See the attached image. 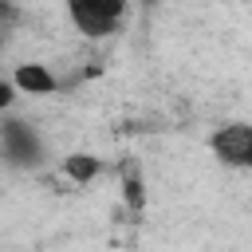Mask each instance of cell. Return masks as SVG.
Masks as SVG:
<instances>
[{
    "instance_id": "cell-1",
    "label": "cell",
    "mask_w": 252,
    "mask_h": 252,
    "mask_svg": "<svg viewBox=\"0 0 252 252\" xmlns=\"http://www.w3.org/2000/svg\"><path fill=\"white\" fill-rule=\"evenodd\" d=\"M67 16L83 35L102 39V35L118 32V24L126 16V0H67Z\"/></svg>"
},
{
    "instance_id": "cell-2",
    "label": "cell",
    "mask_w": 252,
    "mask_h": 252,
    "mask_svg": "<svg viewBox=\"0 0 252 252\" xmlns=\"http://www.w3.org/2000/svg\"><path fill=\"white\" fill-rule=\"evenodd\" d=\"M209 150H213V158H220L224 165L252 169V126H248V122H228V126H220V130L209 138Z\"/></svg>"
},
{
    "instance_id": "cell-3",
    "label": "cell",
    "mask_w": 252,
    "mask_h": 252,
    "mask_svg": "<svg viewBox=\"0 0 252 252\" xmlns=\"http://www.w3.org/2000/svg\"><path fill=\"white\" fill-rule=\"evenodd\" d=\"M0 150H4V158L12 165H35L43 158V146H39L35 130L28 122H20V118H8L0 126Z\"/></svg>"
},
{
    "instance_id": "cell-4",
    "label": "cell",
    "mask_w": 252,
    "mask_h": 252,
    "mask_svg": "<svg viewBox=\"0 0 252 252\" xmlns=\"http://www.w3.org/2000/svg\"><path fill=\"white\" fill-rule=\"evenodd\" d=\"M12 87L20 94H55L59 91V79L43 67V63H20L16 75H12Z\"/></svg>"
},
{
    "instance_id": "cell-5",
    "label": "cell",
    "mask_w": 252,
    "mask_h": 252,
    "mask_svg": "<svg viewBox=\"0 0 252 252\" xmlns=\"http://www.w3.org/2000/svg\"><path fill=\"white\" fill-rule=\"evenodd\" d=\"M59 169H63V177H71L75 185H87V181H94V177H98L102 161H98L94 154H67V158L59 161Z\"/></svg>"
},
{
    "instance_id": "cell-6",
    "label": "cell",
    "mask_w": 252,
    "mask_h": 252,
    "mask_svg": "<svg viewBox=\"0 0 252 252\" xmlns=\"http://www.w3.org/2000/svg\"><path fill=\"white\" fill-rule=\"evenodd\" d=\"M122 197H126V205L130 209H142V181H138V173L130 169V177L122 181Z\"/></svg>"
},
{
    "instance_id": "cell-7",
    "label": "cell",
    "mask_w": 252,
    "mask_h": 252,
    "mask_svg": "<svg viewBox=\"0 0 252 252\" xmlns=\"http://www.w3.org/2000/svg\"><path fill=\"white\" fill-rule=\"evenodd\" d=\"M12 102H16V87H12V79H0V114H4Z\"/></svg>"
},
{
    "instance_id": "cell-8",
    "label": "cell",
    "mask_w": 252,
    "mask_h": 252,
    "mask_svg": "<svg viewBox=\"0 0 252 252\" xmlns=\"http://www.w3.org/2000/svg\"><path fill=\"white\" fill-rule=\"evenodd\" d=\"M4 16H8V4L0 0V28H4Z\"/></svg>"
}]
</instances>
